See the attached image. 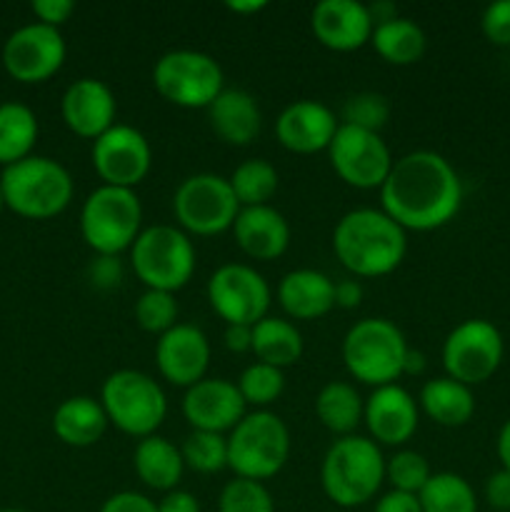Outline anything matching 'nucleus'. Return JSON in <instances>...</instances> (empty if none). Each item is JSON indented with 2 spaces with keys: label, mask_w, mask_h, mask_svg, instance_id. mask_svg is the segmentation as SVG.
<instances>
[{
  "label": "nucleus",
  "mask_w": 510,
  "mask_h": 512,
  "mask_svg": "<svg viewBox=\"0 0 510 512\" xmlns=\"http://www.w3.org/2000/svg\"><path fill=\"white\" fill-rule=\"evenodd\" d=\"M383 213L403 230L428 233L448 225L463 205V183L433 150H413L393 163L380 185Z\"/></svg>",
  "instance_id": "f257e3e1"
},
{
  "label": "nucleus",
  "mask_w": 510,
  "mask_h": 512,
  "mask_svg": "<svg viewBox=\"0 0 510 512\" xmlns=\"http://www.w3.org/2000/svg\"><path fill=\"white\" fill-rule=\"evenodd\" d=\"M333 253L358 278H383L403 263L408 238L383 210L358 208L345 213L335 225Z\"/></svg>",
  "instance_id": "f03ea898"
},
{
  "label": "nucleus",
  "mask_w": 510,
  "mask_h": 512,
  "mask_svg": "<svg viewBox=\"0 0 510 512\" xmlns=\"http://www.w3.org/2000/svg\"><path fill=\"white\" fill-rule=\"evenodd\" d=\"M385 480V458L378 443L360 435L335 440L323 458L320 483L325 495L340 508L370 503Z\"/></svg>",
  "instance_id": "7ed1b4c3"
},
{
  "label": "nucleus",
  "mask_w": 510,
  "mask_h": 512,
  "mask_svg": "<svg viewBox=\"0 0 510 512\" xmlns=\"http://www.w3.org/2000/svg\"><path fill=\"white\" fill-rule=\"evenodd\" d=\"M5 205L30 220H48L63 213L73 200V178L45 155H28L3 168L0 175Z\"/></svg>",
  "instance_id": "20e7f679"
},
{
  "label": "nucleus",
  "mask_w": 510,
  "mask_h": 512,
  "mask_svg": "<svg viewBox=\"0 0 510 512\" xmlns=\"http://www.w3.org/2000/svg\"><path fill=\"white\" fill-rule=\"evenodd\" d=\"M288 455V425L270 410L245 413V418L228 435V468L235 478L255 483L275 478L288 463Z\"/></svg>",
  "instance_id": "39448f33"
},
{
  "label": "nucleus",
  "mask_w": 510,
  "mask_h": 512,
  "mask_svg": "<svg viewBox=\"0 0 510 512\" xmlns=\"http://www.w3.org/2000/svg\"><path fill=\"white\" fill-rule=\"evenodd\" d=\"M408 343L385 318L358 320L343 338V363L358 383L383 388L403 375Z\"/></svg>",
  "instance_id": "423d86ee"
},
{
  "label": "nucleus",
  "mask_w": 510,
  "mask_h": 512,
  "mask_svg": "<svg viewBox=\"0 0 510 512\" xmlns=\"http://www.w3.org/2000/svg\"><path fill=\"white\" fill-rule=\"evenodd\" d=\"M143 225V205L135 190L100 185L85 198L80 210V235L90 250L115 258L133 248Z\"/></svg>",
  "instance_id": "0eeeda50"
},
{
  "label": "nucleus",
  "mask_w": 510,
  "mask_h": 512,
  "mask_svg": "<svg viewBox=\"0 0 510 512\" xmlns=\"http://www.w3.org/2000/svg\"><path fill=\"white\" fill-rule=\"evenodd\" d=\"M130 265L145 290L175 295L195 273L193 240L175 225H150L135 238Z\"/></svg>",
  "instance_id": "6e6552de"
},
{
  "label": "nucleus",
  "mask_w": 510,
  "mask_h": 512,
  "mask_svg": "<svg viewBox=\"0 0 510 512\" xmlns=\"http://www.w3.org/2000/svg\"><path fill=\"white\" fill-rule=\"evenodd\" d=\"M100 405L108 415V423H113L120 433L140 440L155 435L168 415L163 388L140 370L110 373L100 390Z\"/></svg>",
  "instance_id": "1a4fd4ad"
},
{
  "label": "nucleus",
  "mask_w": 510,
  "mask_h": 512,
  "mask_svg": "<svg viewBox=\"0 0 510 512\" xmlns=\"http://www.w3.org/2000/svg\"><path fill=\"white\" fill-rule=\"evenodd\" d=\"M153 85L168 103L178 108H210L223 93V68L200 50H168L155 60Z\"/></svg>",
  "instance_id": "9d476101"
},
{
  "label": "nucleus",
  "mask_w": 510,
  "mask_h": 512,
  "mask_svg": "<svg viewBox=\"0 0 510 512\" xmlns=\"http://www.w3.org/2000/svg\"><path fill=\"white\" fill-rule=\"evenodd\" d=\"M173 213L183 233L210 238L233 230L240 203L235 200L228 178L215 173H195L175 190Z\"/></svg>",
  "instance_id": "9b49d317"
},
{
  "label": "nucleus",
  "mask_w": 510,
  "mask_h": 512,
  "mask_svg": "<svg viewBox=\"0 0 510 512\" xmlns=\"http://www.w3.org/2000/svg\"><path fill=\"white\" fill-rule=\"evenodd\" d=\"M503 335L483 318L455 325L443 343V368L448 378L463 385H480L500 368Z\"/></svg>",
  "instance_id": "f8f14e48"
},
{
  "label": "nucleus",
  "mask_w": 510,
  "mask_h": 512,
  "mask_svg": "<svg viewBox=\"0 0 510 512\" xmlns=\"http://www.w3.org/2000/svg\"><path fill=\"white\" fill-rule=\"evenodd\" d=\"M328 155L335 175L345 185L358 190L380 188L395 163L380 133L353 128V125H338Z\"/></svg>",
  "instance_id": "ddd939ff"
},
{
  "label": "nucleus",
  "mask_w": 510,
  "mask_h": 512,
  "mask_svg": "<svg viewBox=\"0 0 510 512\" xmlns=\"http://www.w3.org/2000/svg\"><path fill=\"white\" fill-rule=\"evenodd\" d=\"M208 303L225 325H255L268 318L270 285L250 265H220L208 280Z\"/></svg>",
  "instance_id": "4468645a"
},
{
  "label": "nucleus",
  "mask_w": 510,
  "mask_h": 512,
  "mask_svg": "<svg viewBox=\"0 0 510 512\" xmlns=\"http://www.w3.org/2000/svg\"><path fill=\"white\" fill-rule=\"evenodd\" d=\"M90 158L103 185L133 190L150 173L153 148L138 128L115 123L98 140H93Z\"/></svg>",
  "instance_id": "2eb2a0df"
},
{
  "label": "nucleus",
  "mask_w": 510,
  "mask_h": 512,
  "mask_svg": "<svg viewBox=\"0 0 510 512\" xmlns=\"http://www.w3.org/2000/svg\"><path fill=\"white\" fill-rule=\"evenodd\" d=\"M63 33L43 23H28L10 33L3 45V65L20 83H43L53 78L65 63Z\"/></svg>",
  "instance_id": "dca6fc26"
},
{
  "label": "nucleus",
  "mask_w": 510,
  "mask_h": 512,
  "mask_svg": "<svg viewBox=\"0 0 510 512\" xmlns=\"http://www.w3.org/2000/svg\"><path fill=\"white\" fill-rule=\"evenodd\" d=\"M155 365L175 388H193L205 378L210 365V343L195 325L178 323L155 343Z\"/></svg>",
  "instance_id": "f3484780"
},
{
  "label": "nucleus",
  "mask_w": 510,
  "mask_h": 512,
  "mask_svg": "<svg viewBox=\"0 0 510 512\" xmlns=\"http://www.w3.org/2000/svg\"><path fill=\"white\" fill-rule=\"evenodd\" d=\"M245 400L238 385L223 378H203L185 390L183 415L193 430L228 433L245 418Z\"/></svg>",
  "instance_id": "a211bd4d"
},
{
  "label": "nucleus",
  "mask_w": 510,
  "mask_h": 512,
  "mask_svg": "<svg viewBox=\"0 0 510 512\" xmlns=\"http://www.w3.org/2000/svg\"><path fill=\"white\" fill-rule=\"evenodd\" d=\"M315 40L335 53H353L373 38L368 5L358 0H320L310 13Z\"/></svg>",
  "instance_id": "6ab92c4d"
},
{
  "label": "nucleus",
  "mask_w": 510,
  "mask_h": 512,
  "mask_svg": "<svg viewBox=\"0 0 510 512\" xmlns=\"http://www.w3.org/2000/svg\"><path fill=\"white\" fill-rule=\"evenodd\" d=\"M338 133V120L318 100H295L275 120V135L290 153L313 155L328 150Z\"/></svg>",
  "instance_id": "aec40b11"
},
{
  "label": "nucleus",
  "mask_w": 510,
  "mask_h": 512,
  "mask_svg": "<svg viewBox=\"0 0 510 512\" xmlns=\"http://www.w3.org/2000/svg\"><path fill=\"white\" fill-rule=\"evenodd\" d=\"M60 113L65 125L75 135L88 140H98L105 130L115 125V95L110 85L98 78H80L68 85L60 100Z\"/></svg>",
  "instance_id": "412c9836"
},
{
  "label": "nucleus",
  "mask_w": 510,
  "mask_h": 512,
  "mask_svg": "<svg viewBox=\"0 0 510 512\" xmlns=\"http://www.w3.org/2000/svg\"><path fill=\"white\" fill-rule=\"evenodd\" d=\"M363 420L380 445H405L418 430V403L398 383L383 385L365 400Z\"/></svg>",
  "instance_id": "4be33fe9"
},
{
  "label": "nucleus",
  "mask_w": 510,
  "mask_h": 512,
  "mask_svg": "<svg viewBox=\"0 0 510 512\" xmlns=\"http://www.w3.org/2000/svg\"><path fill=\"white\" fill-rule=\"evenodd\" d=\"M233 235L248 258L263 260V263L280 258L290 245L288 220L270 205L240 208L233 223Z\"/></svg>",
  "instance_id": "5701e85b"
},
{
  "label": "nucleus",
  "mask_w": 510,
  "mask_h": 512,
  "mask_svg": "<svg viewBox=\"0 0 510 512\" xmlns=\"http://www.w3.org/2000/svg\"><path fill=\"white\" fill-rule=\"evenodd\" d=\"M278 303L290 318L318 320L335 308V283L320 270H290L278 285Z\"/></svg>",
  "instance_id": "b1692460"
},
{
  "label": "nucleus",
  "mask_w": 510,
  "mask_h": 512,
  "mask_svg": "<svg viewBox=\"0 0 510 512\" xmlns=\"http://www.w3.org/2000/svg\"><path fill=\"white\" fill-rule=\"evenodd\" d=\"M208 120L213 133L228 145H250L260 133L258 100L240 88H223V93L210 103Z\"/></svg>",
  "instance_id": "393cba45"
},
{
  "label": "nucleus",
  "mask_w": 510,
  "mask_h": 512,
  "mask_svg": "<svg viewBox=\"0 0 510 512\" xmlns=\"http://www.w3.org/2000/svg\"><path fill=\"white\" fill-rule=\"evenodd\" d=\"M105 428H108V415L103 405L88 395L63 400L53 413V433L70 448H90L103 438Z\"/></svg>",
  "instance_id": "a878e982"
},
{
  "label": "nucleus",
  "mask_w": 510,
  "mask_h": 512,
  "mask_svg": "<svg viewBox=\"0 0 510 512\" xmlns=\"http://www.w3.org/2000/svg\"><path fill=\"white\" fill-rule=\"evenodd\" d=\"M133 468L135 475L150 490L170 493V490L178 488L185 463L180 450L170 440L160 438V435H150V438H143L135 445Z\"/></svg>",
  "instance_id": "bb28decb"
},
{
  "label": "nucleus",
  "mask_w": 510,
  "mask_h": 512,
  "mask_svg": "<svg viewBox=\"0 0 510 512\" xmlns=\"http://www.w3.org/2000/svg\"><path fill=\"white\" fill-rule=\"evenodd\" d=\"M420 408L433 423L443 428H460L475 413V398L468 385L453 378L428 380L420 390Z\"/></svg>",
  "instance_id": "cd10ccee"
},
{
  "label": "nucleus",
  "mask_w": 510,
  "mask_h": 512,
  "mask_svg": "<svg viewBox=\"0 0 510 512\" xmlns=\"http://www.w3.org/2000/svg\"><path fill=\"white\" fill-rule=\"evenodd\" d=\"M253 353L258 363L283 370L298 363L303 355V335L290 320L268 315L253 325Z\"/></svg>",
  "instance_id": "c85d7f7f"
},
{
  "label": "nucleus",
  "mask_w": 510,
  "mask_h": 512,
  "mask_svg": "<svg viewBox=\"0 0 510 512\" xmlns=\"http://www.w3.org/2000/svg\"><path fill=\"white\" fill-rule=\"evenodd\" d=\"M363 410L365 403L360 393L350 383H343V380H333V383L323 385L318 398H315L318 420L323 423V428H328L333 435H340V438L353 435V430L363 420Z\"/></svg>",
  "instance_id": "c756f323"
},
{
  "label": "nucleus",
  "mask_w": 510,
  "mask_h": 512,
  "mask_svg": "<svg viewBox=\"0 0 510 512\" xmlns=\"http://www.w3.org/2000/svg\"><path fill=\"white\" fill-rule=\"evenodd\" d=\"M375 53L390 65H413L425 53V33L420 25L410 18H393L373 28Z\"/></svg>",
  "instance_id": "7c9ffc66"
},
{
  "label": "nucleus",
  "mask_w": 510,
  "mask_h": 512,
  "mask_svg": "<svg viewBox=\"0 0 510 512\" xmlns=\"http://www.w3.org/2000/svg\"><path fill=\"white\" fill-rule=\"evenodd\" d=\"M38 140V118L23 103H0V163L8 165L33 155Z\"/></svg>",
  "instance_id": "2f4dec72"
},
{
  "label": "nucleus",
  "mask_w": 510,
  "mask_h": 512,
  "mask_svg": "<svg viewBox=\"0 0 510 512\" xmlns=\"http://www.w3.org/2000/svg\"><path fill=\"white\" fill-rule=\"evenodd\" d=\"M423 512H478L475 490L455 473H435L418 493Z\"/></svg>",
  "instance_id": "473e14b6"
},
{
  "label": "nucleus",
  "mask_w": 510,
  "mask_h": 512,
  "mask_svg": "<svg viewBox=\"0 0 510 512\" xmlns=\"http://www.w3.org/2000/svg\"><path fill=\"white\" fill-rule=\"evenodd\" d=\"M228 183L240 208H258V205H268V200L278 190V170L268 160L250 158L233 170Z\"/></svg>",
  "instance_id": "72a5a7b5"
},
{
  "label": "nucleus",
  "mask_w": 510,
  "mask_h": 512,
  "mask_svg": "<svg viewBox=\"0 0 510 512\" xmlns=\"http://www.w3.org/2000/svg\"><path fill=\"white\" fill-rule=\"evenodd\" d=\"M183 463L190 470L203 475L220 473L228 468V438L218 433H203V430H193L188 438L183 440Z\"/></svg>",
  "instance_id": "f704fd0d"
},
{
  "label": "nucleus",
  "mask_w": 510,
  "mask_h": 512,
  "mask_svg": "<svg viewBox=\"0 0 510 512\" xmlns=\"http://www.w3.org/2000/svg\"><path fill=\"white\" fill-rule=\"evenodd\" d=\"M238 390L243 395L245 405H255V408H268L275 400L283 395L285 390V375L280 368H273V365H265L255 360L253 365L240 373L238 378Z\"/></svg>",
  "instance_id": "c9c22d12"
},
{
  "label": "nucleus",
  "mask_w": 510,
  "mask_h": 512,
  "mask_svg": "<svg viewBox=\"0 0 510 512\" xmlns=\"http://www.w3.org/2000/svg\"><path fill=\"white\" fill-rule=\"evenodd\" d=\"M175 318H178V303H175L173 293L145 290V293L135 300V323H138L145 333H168L170 328L178 325Z\"/></svg>",
  "instance_id": "e433bc0d"
},
{
  "label": "nucleus",
  "mask_w": 510,
  "mask_h": 512,
  "mask_svg": "<svg viewBox=\"0 0 510 512\" xmlns=\"http://www.w3.org/2000/svg\"><path fill=\"white\" fill-rule=\"evenodd\" d=\"M430 465L415 450H400L393 458L385 460V480L393 485V490L408 495H418L430 480Z\"/></svg>",
  "instance_id": "4c0bfd02"
},
{
  "label": "nucleus",
  "mask_w": 510,
  "mask_h": 512,
  "mask_svg": "<svg viewBox=\"0 0 510 512\" xmlns=\"http://www.w3.org/2000/svg\"><path fill=\"white\" fill-rule=\"evenodd\" d=\"M220 512H275L268 488L255 480L235 478L223 488L218 500Z\"/></svg>",
  "instance_id": "58836bf2"
},
{
  "label": "nucleus",
  "mask_w": 510,
  "mask_h": 512,
  "mask_svg": "<svg viewBox=\"0 0 510 512\" xmlns=\"http://www.w3.org/2000/svg\"><path fill=\"white\" fill-rule=\"evenodd\" d=\"M390 118V103L380 93H358L350 95L343 105V125L373 130L380 133Z\"/></svg>",
  "instance_id": "ea45409f"
},
{
  "label": "nucleus",
  "mask_w": 510,
  "mask_h": 512,
  "mask_svg": "<svg viewBox=\"0 0 510 512\" xmlns=\"http://www.w3.org/2000/svg\"><path fill=\"white\" fill-rule=\"evenodd\" d=\"M485 38L495 45H510V0H495L480 20Z\"/></svg>",
  "instance_id": "a19ab883"
},
{
  "label": "nucleus",
  "mask_w": 510,
  "mask_h": 512,
  "mask_svg": "<svg viewBox=\"0 0 510 512\" xmlns=\"http://www.w3.org/2000/svg\"><path fill=\"white\" fill-rule=\"evenodd\" d=\"M30 8H33L38 23L60 30V25L68 23V18L73 15L75 3H70V0H35Z\"/></svg>",
  "instance_id": "79ce46f5"
},
{
  "label": "nucleus",
  "mask_w": 510,
  "mask_h": 512,
  "mask_svg": "<svg viewBox=\"0 0 510 512\" xmlns=\"http://www.w3.org/2000/svg\"><path fill=\"white\" fill-rule=\"evenodd\" d=\"M100 512H158V505L150 498H145V495L133 493V490H123V493L110 495Z\"/></svg>",
  "instance_id": "37998d69"
},
{
  "label": "nucleus",
  "mask_w": 510,
  "mask_h": 512,
  "mask_svg": "<svg viewBox=\"0 0 510 512\" xmlns=\"http://www.w3.org/2000/svg\"><path fill=\"white\" fill-rule=\"evenodd\" d=\"M485 500L490 508L508 512L510 510V473L508 470H498L485 483Z\"/></svg>",
  "instance_id": "c03bdc74"
},
{
  "label": "nucleus",
  "mask_w": 510,
  "mask_h": 512,
  "mask_svg": "<svg viewBox=\"0 0 510 512\" xmlns=\"http://www.w3.org/2000/svg\"><path fill=\"white\" fill-rule=\"evenodd\" d=\"M90 275H93V283L98 288H115L120 283V278H123L118 258H108V255H98V260L90 268Z\"/></svg>",
  "instance_id": "a18cd8bd"
},
{
  "label": "nucleus",
  "mask_w": 510,
  "mask_h": 512,
  "mask_svg": "<svg viewBox=\"0 0 510 512\" xmlns=\"http://www.w3.org/2000/svg\"><path fill=\"white\" fill-rule=\"evenodd\" d=\"M373 512H423V508H420L418 495H408V493H398V490H390V493H385L383 498L375 503Z\"/></svg>",
  "instance_id": "49530a36"
},
{
  "label": "nucleus",
  "mask_w": 510,
  "mask_h": 512,
  "mask_svg": "<svg viewBox=\"0 0 510 512\" xmlns=\"http://www.w3.org/2000/svg\"><path fill=\"white\" fill-rule=\"evenodd\" d=\"M158 512H200V503L188 490H170L158 503Z\"/></svg>",
  "instance_id": "de8ad7c7"
},
{
  "label": "nucleus",
  "mask_w": 510,
  "mask_h": 512,
  "mask_svg": "<svg viewBox=\"0 0 510 512\" xmlns=\"http://www.w3.org/2000/svg\"><path fill=\"white\" fill-rule=\"evenodd\" d=\"M225 348L230 353H248V350H253V325H228L225 328Z\"/></svg>",
  "instance_id": "09e8293b"
},
{
  "label": "nucleus",
  "mask_w": 510,
  "mask_h": 512,
  "mask_svg": "<svg viewBox=\"0 0 510 512\" xmlns=\"http://www.w3.org/2000/svg\"><path fill=\"white\" fill-rule=\"evenodd\" d=\"M363 300V285L358 280H340L335 283V305L343 310L358 308Z\"/></svg>",
  "instance_id": "8fccbe9b"
},
{
  "label": "nucleus",
  "mask_w": 510,
  "mask_h": 512,
  "mask_svg": "<svg viewBox=\"0 0 510 512\" xmlns=\"http://www.w3.org/2000/svg\"><path fill=\"white\" fill-rule=\"evenodd\" d=\"M225 8L235 15H253L268 8V3H265V0H228Z\"/></svg>",
  "instance_id": "3c124183"
},
{
  "label": "nucleus",
  "mask_w": 510,
  "mask_h": 512,
  "mask_svg": "<svg viewBox=\"0 0 510 512\" xmlns=\"http://www.w3.org/2000/svg\"><path fill=\"white\" fill-rule=\"evenodd\" d=\"M498 458H500V463H503V470H508L510 473V420H505V425L500 428Z\"/></svg>",
  "instance_id": "603ef678"
},
{
  "label": "nucleus",
  "mask_w": 510,
  "mask_h": 512,
  "mask_svg": "<svg viewBox=\"0 0 510 512\" xmlns=\"http://www.w3.org/2000/svg\"><path fill=\"white\" fill-rule=\"evenodd\" d=\"M423 368H425V355L415 353V350H408V355H405L403 375L405 373H423Z\"/></svg>",
  "instance_id": "864d4df0"
},
{
  "label": "nucleus",
  "mask_w": 510,
  "mask_h": 512,
  "mask_svg": "<svg viewBox=\"0 0 510 512\" xmlns=\"http://www.w3.org/2000/svg\"><path fill=\"white\" fill-rule=\"evenodd\" d=\"M5 208V198H3V188H0V213H3Z\"/></svg>",
  "instance_id": "5fc2aeb1"
},
{
  "label": "nucleus",
  "mask_w": 510,
  "mask_h": 512,
  "mask_svg": "<svg viewBox=\"0 0 510 512\" xmlns=\"http://www.w3.org/2000/svg\"><path fill=\"white\" fill-rule=\"evenodd\" d=\"M0 512H25V510H15V508H5V510H0Z\"/></svg>",
  "instance_id": "6e6d98bb"
}]
</instances>
